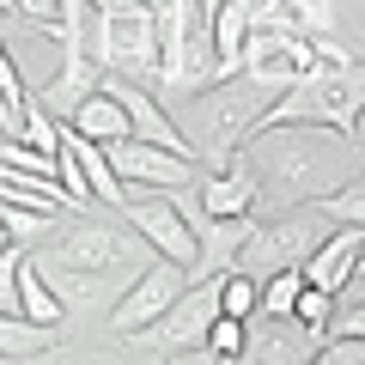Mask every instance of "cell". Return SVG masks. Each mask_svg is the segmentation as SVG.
Masks as SVG:
<instances>
[{"label":"cell","instance_id":"6da1fadb","mask_svg":"<svg viewBox=\"0 0 365 365\" xmlns=\"http://www.w3.org/2000/svg\"><path fill=\"white\" fill-rule=\"evenodd\" d=\"M244 158L256 165L262 195H280V201H323L347 177H359V165H365L359 140L341 134V128H323V122H274V128H256L244 140Z\"/></svg>","mask_w":365,"mask_h":365},{"label":"cell","instance_id":"7a4b0ae2","mask_svg":"<svg viewBox=\"0 0 365 365\" xmlns=\"http://www.w3.org/2000/svg\"><path fill=\"white\" fill-rule=\"evenodd\" d=\"M182 104H189L195 158H201V170H213V165H232V158L244 153V140L256 134L262 110L274 104V91L250 86V79L237 73V79H220V86H201L195 98H182Z\"/></svg>","mask_w":365,"mask_h":365},{"label":"cell","instance_id":"3957f363","mask_svg":"<svg viewBox=\"0 0 365 365\" xmlns=\"http://www.w3.org/2000/svg\"><path fill=\"white\" fill-rule=\"evenodd\" d=\"M213 317H220V274L195 280V287L182 292L158 323L134 329V335H122V341H134V347H128L134 359H207V329H213Z\"/></svg>","mask_w":365,"mask_h":365},{"label":"cell","instance_id":"277c9868","mask_svg":"<svg viewBox=\"0 0 365 365\" xmlns=\"http://www.w3.org/2000/svg\"><path fill=\"white\" fill-rule=\"evenodd\" d=\"M91 55L104 61V73L158 86V13H153V0H122V6H110L104 25H98Z\"/></svg>","mask_w":365,"mask_h":365},{"label":"cell","instance_id":"5b68a950","mask_svg":"<svg viewBox=\"0 0 365 365\" xmlns=\"http://www.w3.org/2000/svg\"><path fill=\"white\" fill-rule=\"evenodd\" d=\"M317 61H323V49L299 25H250V37H244V79L274 91V98L287 86H299Z\"/></svg>","mask_w":365,"mask_h":365},{"label":"cell","instance_id":"8992f818","mask_svg":"<svg viewBox=\"0 0 365 365\" xmlns=\"http://www.w3.org/2000/svg\"><path fill=\"white\" fill-rule=\"evenodd\" d=\"M335 232V220H329L317 201H299V207L287 213V220H268L256 225V237H250L244 250H237V268L250 274H274V268H299L304 256H311L323 237Z\"/></svg>","mask_w":365,"mask_h":365},{"label":"cell","instance_id":"52a82bcc","mask_svg":"<svg viewBox=\"0 0 365 365\" xmlns=\"http://www.w3.org/2000/svg\"><path fill=\"white\" fill-rule=\"evenodd\" d=\"M122 220L146 237V250H153V256L182 262L189 274L201 268V232H195V220L182 213L177 189H153V195H146V189H134V195L122 201Z\"/></svg>","mask_w":365,"mask_h":365},{"label":"cell","instance_id":"ba28073f","mask_svg":"<svg viewBox=\"0 0 365 365\" xmlns=\"http://www.w3.org/2000/svg\"><path fill=\"white\" fill-rule=\"evenodd\" d=\"M195 287V274L182 268V262H170V256H153L140 274H134L128 287H122V299L110 304V335H134V329H146V323H158V317L170 311V304L182 299V292Z\"/></svg>","mask_w":365,"mask_h":365},{"label":"cell","instance_id":"9c48e42d","mask_svg":"<svg viewBox=\"0 0 365 365\" xmlns=\"http://www.w3.org/2000/svg\"><path fill=\"white\" fill-rule=\"evenodd\" d=\"M134 225L122 232V225H98V220H67L61 232L49 237V256L43 262H67V268H86V274H104V280H116L122 268L134 262Z\"/></svg>","mask_w":365,"mask_h":365},{"label":"cell","instance_id":"30bf717a","mask_svg":"<svg viewBox=\"0 0 365 365\" xmlns=\"http://www.w3.org/2000/svg\"><path fill=\"white\" fill-rule=\"evenodd\" d=\"M359 268H365V225H335V232L304 256V280H317V287H329V292H347Z\"/></svg>","mask_w":365,"mask_h":365},{"label":"cell","instance_id":"8fae6325","mask_svg":"<svg viewBox=\"0 0 365 365\" xmlns=\"http://www.w3.org/2000/svg\"><path fill=\"white\" fill-rule=\"evenodd\" d=\"M98 86H104V61H98L91 49H73V43H61V73H55L49 86L37 91V98L49 104V116H61V122H67V116H73V110L91 98V91H98Z\"/></svg>","mask_w":365,"mask_h":365},{"label":"cell","instance_id":"7c38bea8","mask_svg":"<svg viewBox=\"0 0 365 365\" xmlns=\"http://www.w3.org/2000/svg\"><path fill=\"white\" fill-rule=\"evenodd\" d=\"M250 6L244 0H220L213 13V55H220V79H237L244 73V37H250Z\"/></svg>","mask_w":365,"mask_h":365},{"label":"cell","instance_id":"4fadbf2b","mask_svg":"<svg viewBox=\"0 0 365 365\" xmlns=\"http://www.w3.org/2000/svg\"><path fill=\"white\" fill-rule=\"evenodd\" d=\"M67 122H73L79 134H91V140H104V146L134 134V122H128V110H122V98H116V91H104V86L91 91V98H86V104H79Z\"/></svg>","mask_w":365,"mask_h":365},{"label":"cell","instance_id":"5bb4252c","mask_svg":"<svg viewBox=\"0 0 365 365\" xmlns=\"http://www.w3.org/2000/svg\"><path fill=\"white\" fill-rule=\"evenodd\" d=\"M67 140H73V153H79V165H86V177H91V189H98V201H104V207H122V201H128V182H122L116 165H110V146L91 140V134H79L73 122H67Z\"/></svg>","mask_w":365,"mask_h":365},{"label":"cell","instance_id":"9a60e30c","mask_svg":"<svg viewBox=\"0 0 365 365\" xmlns=\"http://www.w3.org/2000/svg\"><path fill=\"white\" fill-rule=\"evenodd\" d=\"M19 311H25L31 323H43V329H61V317H67L61 292L49 287V274H43L31 256H25V268H19Z\"/></svg>","mask_w":365,"mask_h":365},{"label":"cell","instance_id":"2e32d148","mask_svg":"<svg viewBox=\"0 0 365 365\" xmlns=\"http://www.w3.org/2000/svg\"><path fill=\"white\" fill-rule=\"evenodd\" d=\"M287 323H292V317H268L262 329H250V353H244V359H256V365H292V359H317V347H299V341H287Z\"/></svg>","mask_w":365,"mask_h":365},{"label":"cell","instance_id":"e0dca14e","mask_svg":"<svg viewBox=\"0 0 365 365\" xmlns=\"http://www.w3.org/2000/svg\"><path fill=\"white\" fill-rule=\"evenodd\" d=\"M335 304H341V292H329V287H317V280H304L299 304H292V323L329 341V323H335Z\"/></svg>","mask_w":365,"mask_h":365},{"label":"cell","instance_id":"ac0fdd59","mask_svg":"<svg viewBox=\"0 0 365 365\" xmlns=\"http://www.w3.org/2000/svg\"><path fill=\"white\" fill-rule=\"evenodd\" d=\"M299 292H304V262H299V268H274V274H262V317H292Z\"/></svg>","mask_w":365,"mask_h":365},{"label":"cell","instance_id":"d6986e66","mask_svg":"<svg viewBox=\"0 0 365 365\" xmlns=\"http://www.w3.org/2000/svg\"><path fill=\"white\" fill-rule=\"evenodd\" d=\"M55 177H61V189H67V201H73V213H86L91 207V177H86V165H79V153H73V140H67V128H61V153H55Z\"/></svg>","mask_w":365,"mask_h":365},{"label":"cell","instance_id":"ffe728a7","mask_svg":"<svg viewBox=\"0 0 365 365\" xmlns=\"http://www.w3.org/2000/svg\"><path fill=\"white\" fill-rule=\"evenodd\" d=\"M250 353V317H213V329H207V359H244Z\"/></svg>","mask_w":365,"mask_h":365},{"label":"cell","instance_id":"44dd1931","mask_svg":"<svg viewBox=\"0 0 365 365\" xmlns=\"http://www.w3.org/2000/svg\"><path fill=\"white\" fill-rule=\"evenodd\" d=\"M280 6H287V25L311 31V37H335V31H341L335 0H280Z\"/></svg>","mask_w":365,"mask_h":365},{"label":"cell","instance_id":"7402d4cb","mask_svg":"<svg viewBox=\"0 0 365 365\" xmlns=\"http://www.w3.org/2000/svg\"><path fill=\"white\" fill-rule=\"evenodd\" d=\"M0 165L55 177V153H49V146H37V140H25V134H0Z\"/></svg>","mask_w":365,"mask_h":365},{"label":"cell","instance_id":"603a6c76","mask_svg":"<svg viewBox=\"0 0 365 365\" xmlns=\"http://www.w3.org/2000/svg\"><path fill=\"white\" fill-rule=\"evenodd\" d=\"M317 207H323L335 225H365V170H359V177H347L335 195H323Z\"/></svg>","mask_w":365,"mask_h":365},{"label":"cell","instance_id":"cb8c5ba5","mask_svg":"<svg viewBox=\"0 0 365 365\" xmlns=\"http://www.w3.org/2000/svg\"><path fill=\"white\" fill-rule=\"evenodd\" d=\"M0 220H6V232H13V244H31V237H49L55 220L37 207H13V201H0Z\"/></svg>","mask_w":365,"mask_h":365},{"label":"cell","instance_id":"d4e9b609","mask_svg":"<svg viewBox=\"0 0 365 365\" xmlns=\"http://www.w3.org/2000/svg\"><path fill=\"white\" fill-rule=\"evenodd\" d=\"M317 359L323 365H365V335H329L317 347Z\"/></svg>","mask_w":365,"mask_h":365},{"label":"cell","instance_id":"484cf974","mask_svg":"<svg viewBox=\"0 0 365 365\" xmlns=\"http://www.w3.org/2000/svg\"><path fill=\"white\" fill-rule=\"evenodd\" d=\"M13 13L25 25H37V31H55L61 25V0H13Z\"/></svg>","mask_w":365,"mask_h":365},{"label":"cell","instance_id":"4316f807","mask_svg":"<svg viewBox=\"0 0 365 365\" xmlns=\"http://www.w3.org/2000/svg\"><path fill=\"white\" fill-rule=\"evenodd\" d=\"M353 140H359V153H365V110H359V122H353Z\"/></svg>","mask_w":365,"mask_h":365},{"label":"cell","instance_id":"83f0119b","mask_svg":"<svg viewBox=\"0 0 365 365\" xmlns=\"http://www.w3.org/2000/svg\"><path fill=\"white\" fill-rule=\"evenodd\" d=\"M98 6H104V13H110V6H122V0H98Z\"/></svg>","mask_w":365,"mask_h":365}]
</instances>
